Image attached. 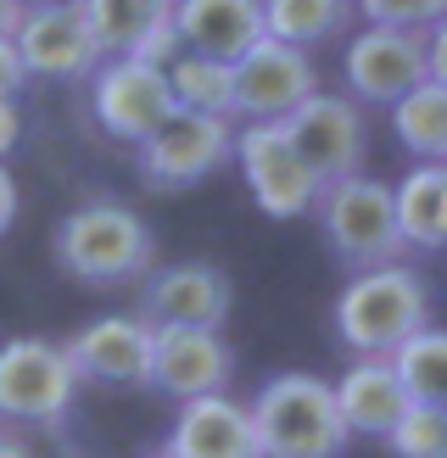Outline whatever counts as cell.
Here are the masks:
<instances>
[{
	"mask_svg": "<svg viewBox=\"0 0 447 458\" xmlns=\"http://www.w3.org/2000/svg\"><path fill=\"white\" fill-rule=\"evenodd\" d=\"M230 157L240 163L246 191H252V201L268 218H302V213H313V201L325 191L319 179H313V168L297 157V146L285 140L280 123H246L235 134Z\"/></svg>",
	"mask_w": 447,
	"mask_h": 458,
	"instance_id": "30bf717a",
	"label": "cell"
},
{
	"mask_svg": "<svg viewBox=\"0 0 447 458\" xmlns=\"http://www.w3.org/2000/svg\"><path fill=\"white\" fill-rule=\"evenodd\" d=\"M79 386H151V325L140 313H106L62 341Z\"/></svg>",
	"mask_w": 447,
	"mask_h": 458,
	"instance_id": "4fadbf2b",
	"label": "cell"
},
{
	"mask_svg": "<svg viewBox=\"0 0 447 458\" xmlns=\"http://www.w3.org/2000/svg\"><path fill=\"white\" fill-rule=\"evenodd\" d=\"M392 134L414 163H442V151H447V89H442V79H425L409 96L392 101Z\"/></svg>",
	"mask_w": 447,
	"mask_h": 458,
	"instance_id": "44dd1931",
	"label": "cell"
},
{
	"mask_svg": "<svg viewBox=\"0 0 447 458\" xmlns=\"http://www.w3.org/2000/svg\"><path fill=\"white\" fill-rule=\"evenodd\" d=\"M419 325H431V285L409 263L358 268L335 296V335L364 358H386Z\"/></svg>",
	"mask_w": 447,
	"mask_h": 458,
	"instance_id": "7a4b0ae2",
	"label": "cell"
},
{
	"mask_svg": "<svg viewBox=\"0 0 447 458\" xmlns=\"http://www.w3.org/2000/svg\"><path fill=\"white\" fill-rule=\"evenodd\" d=\"M56 268L79 285H134L156 268V241L123 201H84L56 224Z\"/></svg>",
	"mask_w": 447,
	"mask_h": 458,
	"instance_id": "6da1fadb",
	"label": "cell"
},
{
	"mask_svg": "<svg viewBox=\"0 0 447 458\" xmlns=\"http://www.w3.org/2000/svg\"><path fill=\"white\" fill-rule=\"evenodd\" d=\"M386 447L397 458H447V414L442 403H409L386 430Z\"/></svg>",
	"mask_w": 447,
	"mask_h": 458,
	"instance_id": "d4e9b609",
	"label": "cell"
},
{
	"mask_svg": "<svg viewBox=\"0 0 447 458\" xmlns=\"http://www.w3.org/2000/svg\"><path fill=\"white\" fill-rule=\"evenodd\" d=\"M163 73H168V89H173V106H185V112H213V118H235L230 62L179 51V56L163 67Z\"/></svg>",
	"mask_w": 447,
	"mask_h": 458,
	"instance_id": "cb8c5ba5",
	"label": "cell"
},
{
	"mask_svg": "<svg viewBox=\"0 0 447 458\" xmlns=\"http://www.w3.org/2000/svg\"><path fill=\"white\" fill-rule=\"evenodd\" d=\"M79 397V375L62 341L12 335L0 341V425H62Z\"/></svg>",
	"mask_w": 447,
	"mask_h": 458,
	"instance_id": "8992f818",
	"label": "cell"
},
{
	"mask_svg": "<svg viewBox=\"0 0 447 458\" xmlns=\"http://www.w3.org/2000/svg\"><path fill=\"white\" fill-rule=\"evenodd\" d=\"M330 397H335V414H342L347 437H375V442H386V430L397 425L402 408H409V392L397 386L386 358H358L352 369L330 386Z\"/></svg>",
	"mask_w": 447,
	"mask_h": 458,
	"instance_id": "d6986e66",
	"label": "cell"
},
{
	"mask_svg": "<svg viewBox=\"0 0 447 458\" xmlns=\"http://www.w3.org/2000/svg\"><path fill=\"white\" fill-rule=\"evenodd\" d=\"M12 218H17V179H12L6 163H0V235L12 229Z\"/></svg>",
	"mask_w": 447,
	"mask_h": 458,
	"instance_id": "f1b7e54d",
	"label": "cell"
},
{
	"mask_svg": "<svg viewBox=\"0 0 447 458\" xmlns=\"http://www.w3.org/2000/svg\"><path fill=\"white\" fill-rule=\"evenodd\" d=\"M22 6H79V0H22Z\"/></svg>",
	"mask_w": 447,
	"mask_h": 458,
	"instance_id": "1f68e13d",
	"label": "cell"
},
{
	"mask_svg": "<svg viewBox=\"0 0 447 458\" xmlns=\"http://www.w3.org/2000/svg\"><path fill=\"white\" fill-rule=\"evenodd\" d=\"M17 22H22V0H0V39H6Z\"/></svg>",
	"mask_w": 447,
	"mask_h": 458,
	"instance_id": "4dcf8cb0",
	"label": "cell"
},
{
	"mask_svg": "<svg viewBox=\"0 0 447 458\" xmlns=\"http://www.w3.org/2000/svg\"><path fill=\"white\" fill-rule=\"evenodd\" d=\"M313 213L325 224L330 251L347 268H380V263H397L409 251L397 235V218H392V185H380L375 174L330 179L319 191V201H313Z\"/></svg>",
	"mask_w": 447,
	"mask_h": 458,
	"instance_id": "277c9868",
	"label": "cell"
},
{
	"mask_svg": "<svg viewBox=\"0 0 447 458\" xmlns=\"http://www.w3.org/2000/svg\"><path fill=\"white\" fill-rule=\"evenodd\" d=\"M179 51L235 62L263 39V0H173Z\"/></svg>",
	"mask_w": 447,
	"mask_h": 458,
	"instance_id": "ac0fdd59",
	"label": "cell"
},
{
	"mask_svg": "<svg viewBox=\"0 0 447 458\" xmlns=\"http://www.w3.org/2000/svg\"><path fill=\"white\" fill-rule=\"evenodd\" d=\"M230 146H235L230 118L173 106L140 140V179L151 191H190V185H201L207 174H218L230 163Z\"/></svg>",
	"mask_w": 447,
	"mask_h": 458,
	"instance_id": "52a82bcc",
	"label": "cell"
},
{
	"mask_svg": "<svg viewBox=\"0 0 447 458\" xmlns=\"http://www.w3.org/2000/svg\"><path fill=\"white\" fill-rule=\"evenodd\" d=\"M12 45L29 79H89L101 67V45L89 34L79 6H22V22L12 29Z\"/></svg>",
	"mask_w": 447,
	"mask_h": 458,
	"instance_id": "9a60e30c",
	"label": "cell"
},
{
	"mask_svg": "<svg viewBox=\"0 0 447 458\" xmlns=\"http://www.w3.org/2000/svg\"><path fill=\"white\" fill-rule=\"evenodd\" d=\"M235 380V347L224 330H185V325H151V386L173 403L224 392Z\"/></svg>",
	"mask_w": 447,
	"mask_h": 458,
	"instance_id": "5bb4252c",
	"label": "cell"
},
{
	"mask_svg": "<svg viewBox=\"0 0 447 458\" xmlns=\"http://www.w3.org/2000/svg\"><path fill=\"white\" fill-rule=\"evenodd\" d=\"M29 84V73H22V56H17V45H12V34L0 39V89L6 96H17V89Z\"/></svg>",
	"mask_w": 447,
	"mask_h": 458,
	"instance_id": "83f0119b",
	"label": "cell"
},
{
	"mask_svg": "<svg viewBox=\"0 0 447 458\" xmlns=\"http://www.w3.org/2000/svg\"><path fill=\"white\" fill-rule=\"evenodd\" d=\"M352 12H364L369 17V29H436L442 12H447V0H352Z\"/></svg>",
	"mask_w": 447,
	"mask_h": 458,
	"instance_id": "484cf974",
	"label": "cell"
},
{
	"mask_svg": "<svg viewBox=\"0 0 447 458\" xmlns=\"http://www.w3.org/2000/svg\"><path fill=\"white\" fill-rule=\"evenodd\" d=\"M140 318L146 325H185V330H224L235 313V285L218 263H168L140 280Z\"/></svg>",
	"mask_w": 447,
	"mask_h": 458,
	"instance_id": "8fae6325",
	"label": "cell"
},
{
	"mask_svg": "<svg viewBox=\"0 0 447 458\" xmlns=\"http://www.w3.org/2000/svg\"><path fill=\"white\" fill-rule=\"evenodd\" d=\"M252 408V430H257V453L263 458H342L347 453V425L335 414L330 380L319 375H274L257 392Z\"/></svg>",
	"mask_w": 447,
	"mask_h": 458,
	"instance_id": "3957f363",
	"label": "cell"
},
{
	"mask_svg": "<svg viewBox=\"0 0 447 458\" xmlns=\"http://www.w3.org/2000/svg\"><path fill=\"white\" fill-rule=\"evenodd\" d=\"M397 386L409 392V403H442L447 397V335L436 325H419L414 335H402L386 352Z\"/></svg>",
	"mask_w": 447,
	"mask_h": 458,
	"instance_id": "603a6c76",
	"label": "cell"
},
{
	"mask_svg": "<svg viewBox=\"0 0 447 458\" xmlns=\"http://www.w3.org/2000/svg\"><path fill=\"white\" fill-rule=\"evenodd\" d=\"M230 84H235V118L246 123H280L291 106H302L319 89V67L302 45L285 39H257L252 51H240L230 62Z\"/></svg>",
	"mask_w": 447,
	"mask_h": 458,
	"instance_id": "9c48e42d",
	"label": "cell"
},
{
	"mask_svg": "<svg viewBox=\"0 0 447 458\" xmlns=\"http://www.w3.org/2000/svg\"><path fill=\"white\" fill-rule=\"evenodd\" d=\"M17 140H22V112H17V96L0 89V157H12Z\"/></svg>",
	"mask_w": 447,
	"mask_h": 458,
	"instance_id": "4316f807",
	"label": "cell"
},
{
	"mask_svg": "<svg viewBox=\"0 0 447 458\" xmlns=\"http://www.w3.org/2000/svg\"><path fill=\"white\" fill-rule=\"evenodd\" d=\"M79 12L96 34L101 56H134L151 67H168L179 56L173 0H79Z\"/></svg>",
	"mask_w": 447,
	"mask_h": 458,
	"instance_id": "2e32d148",
	"label": "cell"
},
{
	"mask_svg": "<svg viewBox=\"0 0 447 458\" xmlns=\"http://www.w3.org/2000/svg\"><path fill=\"white\" fill-rule=\"evenodd\" d=\"M352 22V0H263V34L285 45H330Z\"/></svg>",
	"mask_w": 447,
	"mask_h": 458,
	"instance_id": "7402d4cb",
	"label": "cell"
},
{
	"mask_svg": "<svg viewBox=\"0 0 447 458\" xmlns=\"http://www.w3.org/2000/svg\"><path fill=\"white\" fill-rule=\"evenodd\" d=\"M168 458H263L257 453V430H252V408L235 403L230 392H207L179 403V420L168 430Z\"/></svg>",
	"mask_w": 447,
	"mask_h": 458,
	"instance_id": "e0dca14e",
	"label": "cell"
},
{
	"mask_svg": "<svg viewBox=\"0 0 447 458\" xmlns=\"http://www.w3.org/2000/svg\"><path fill=\"white\" fill-rule=\"evenodd\" d=\"M392 218L402 246L442 251L447 246V174L442 163H419L392 185Z\"/></svg>",
	"mask_w": 447,
	"mask_h": 458,
	"instance_id": "ffe728a7",
	"label": "cell"
},
{
	"mask_svg": "<svg viewBox=\"0 0 447 458\" xmlns=\"http://www.w3.org/2000/svg\"><path fill=\"white\" fill-rule=\"evenodd\" d=\"M285 140L297 146V157L313 168L319 185L330 179H347V174H364V157H369V118L352 96H330V89H313L302 106H291L285 118Z\"/></svg>",
	"mask_w": 447,
	"mask_h": 458,
	"instance_id": "ba28073f",
	"label": "cell"
},
{
	"mask_svg": "<svg viewBox=\"0 0 447 458\" xmlns=\"http://www.w3.org/2000/svg\"><path fill=\"white\" fill-rule=\"evenodd\" d=\"M0 458H39L22 437H12V430H0Z\"/></svg>",
	"mask_w": 447,
	"mask_h": 458,
	"instance_id": "f546056e",
	"label": "cell"
},
{
	"mask_svg": "<svg viewBox=\"0 0 447 458\" xmlns=\"http://www.w3.org/2000/svg\"><path fill=\"white\" fill-rule=\"evenodd\" d=\"M347 96L358 106H392L397 96H409L414 84L442 79V22L436 29H364L347 39L342 56Z\"/></svg>",
	"mask_w": 447,
	"mask_h": 458,
	"instance_id": "5b68a950",
	"label": "cell"
},
{
	"mask_svg": "<svg viewBox=\"0 0 447 458\" xmlns=\"http://www.w3.org/2000/svg\"><path fill=\"white\" fill-rule=\"evenodd\" d=\"M96 123L123 146H140L146 134L156 129L173 112V89H168V73L151 62H134V56H112L96 67Z\"/></svg>",
	"mask_w": 447,
	"mask_h": 458,
	"instance_id": "7c38bea8",
	"label": "cell"
},
{
	"mask_svg": "<svg viewBox=\"0 0 447 458\" xmlns=\"http://www.w3.org/2000/svg\"><path fill=\"white\" fill-rule=\"evenodd\" d=\"M146 458H168V453H146Z\"/></svg>",
	"mask_w": 447,
	"mask_h": 458,
	"instance_id": "d6a6232c",
	"label": "cell"
}]
</instances>
